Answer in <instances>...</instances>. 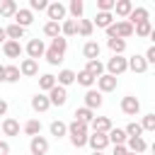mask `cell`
<instances>
[{"instance_id":"cell-1","label":"cell","mask_w":155,"mask_h":155,"mask_svg":"<svg viewBox=\"0 0 155 155\" xmlns=\"http://www.w3.org/2000/svg\"><path fill=\"white\" fill-rule=\"evenodd\" d=\"M65 48H68V39H63V36L51 39V46H46V51H44L46 63L48 65H58L63 61V56H65Z\"/></svg>"},{"instance_id":"cell-2","label":"cell","mask_w":155,"mask_h":155,"mask_svg":"<svg viewBox=\"0 0 155 155\" xmlns=\"http://www.w3.org/2000/svg\"><path fill=\"white\" fill-rule=\"evenodd\" d=\"M87 131H90V126H87V124H82V121H75V119H73V121L68 124L70 143H73L75 148H85V145H87V136H90Z\"/></svg>"},{"instance_id":"cell-3","label":"cell","mask_w":155,"mask_h":155,"mask_svg":"<svg viewBox=\"0 0 155 155\" xmlns=\"http://www.w3.org/2000/svg\"><path fill=\"white\" fill-rule=\"evenodd\" d=\"M104 31H107V36H109V39H124V41H126V39L133 34V27H131L126 19H119V22L109 24Z\"/></svg>"},{"instance_id":"cell-4","label":"cell","mask_w":155,"mask_h":155,"mask_svg":"<svg viewBox=\"0 0 155 155\" xmlns=\"http://www.w3.org/2000/svg\"><path fill=\"white\" fill-rule=\"evenodd\" d=\"M128 70V63H126V58L124 56H111L109 61H107V75H114V78H119L121 73H126Z\"/></svg>"},{"instance_id":"cell-5","label":"cell","mask_w":155,"mask_h":155,"mask_svg":"<svg viewBox=\"0 0 155 155\" xmlns=\"http://www.w3.org/2000/svg\"><path fill=\"white\" fill-rule=\"evenodd\" d=\"M46 15H48V22H58L61 24V19H65V15H68V10H65V5L63 2H48V7H46Z\"/></svg>"},{"instance_id":"cell-6","label":"cell","mask_w":155,"mask_h":155,"mask_svg":"<svg viewBox=\"0 0 155 155\" xmlns=\"http://www.w3.org/2000/svg\"><path fill=\"white\" fill-rule=\"evenodd\" d=\"M22 51H27V56H29L31 61H39V58L44 56V51H46V44H44L41 39H29V44H27Z\"/></svg>"},{"instance_id":"cell-7","label":"cell","mask_w":155,"mask_h":155,"mask_svg":"<svg viewBox=\"0 0 155 155\" xmlns=\"http://www.w3.org/2000/svg\"><path fill=\"white\" fill-rule=\"evenodd\" d=\"M94 82H97V92H99V94H104V92H114L116 85H119V80H116L114 75H107V73L99 75Z\"/></svg>"},{"instance_id":"cell-8","label":"cell","mask_w":155,"mask_h":155,"mask_svg":"<svg viewBox=\"0 0 155 155\" xmlns=\"http://www.w3.org/2000/svg\"><path fill=\"white\" fill-rule=\"evenodd\" d=\"M121 111H124L126 116H136V114L140 111V102H138V97H133V94L121 97Z\"/></svg>"},{"instance_id":"cell-9","label":"cell","mask_w":155,"mask_h":155,"mask_svg":"<svg viewBox=\"0 0 155 155\" xmlns=\"http://www.w3.org/2000/svg\"><path fill=\"white\" fill-rule=\"evenodd\" d=\"M46 97H48L51 107H63V104L68 102V90H65V87H61V85H56Z\"/></svg>"},{"instance_id":"cell-10","label":"cell","mask_w":155,"mask_h":155,"mask_svg":"<svg viewBox=\"0 0 155 155\" xmlns=\"http://www.w3.org/2000/svg\"><path fill=\"white\" fill-rule=\"evenodd\" d=\"M87 145L92 148V153H102L109 145V138H107V133H92V136H87Z\"/></svg>"},{"instance_id":"cell-11","label":"cell","mask_w":155,"mask_h":155,"mask_svg":"<svg viewBox=\"0 0 155 155\" xmlns=\"http://www.w3.org/2000/svg\"><path fill=\"white\" fill-rule=\"evenodd\" d=\"M29 153H31V155H46V153H48V140H46L44 136H34V138L29 140Z\"/></svg>"},{"instance_id":"cell-12","label":"cell","mask_w":155,"mask_h":155,"mask_svg":"<svg viewBox=\"0 0 155 155\" xmlns=\"http://www.w3.org/2000/svg\"><path fill=\"white\" fill-rule=\"evenodd\" d=\"M0 53H2V56H7V58H19V56H22V44H19V41H10V39H7V41L0 46Z\"/></svg>"},{"instance_id":"cell-13","label":"cell","mask_w":155,"mask_h":155,"mask_svg":"<svg viewBox=\"0 0 155 155\" xmlns=\"http://www.w3.org/2000/svg\"><path fill=\"white\" fill-rule=\"evenodd\" d=\"M90 128H92V133H109L114 126H111V119H107V116H94L92 124H90Z\"/></svg>"},{"instance_id":"cell-14","label":"cell","mask_w":155,"mask_h":155,"mask_svg":"<svg viewBox=\"0 0 155 155\" xmlns=\"http://www.w3.org/2000/svg\"><path fill=\"white\" fill-rule=\"evenodd\" d=\"M126 150H128V153H136V155H143V153L148 150V143H145L143 136H138V138H126Z\"/></svg>"},{"instance_id":"cell-15","label":"cell","mask_w":155,"mask_h":155,"mask_svg":"<svg viewBox=\"0 0 155 155\" xmlns=\"http://www.w3.org/2000/svg\"><path fill=\"white\" fill-rule=\"evenodd\" d=\"M12 19H15V24H19L22 29H27V27L34 22V12H29L27 7H19V10L15 12V17H12Z\"/></svg>"},{"instance_id":"cell-16","label":"cell","mask_w":155,"mask_h":155,"mask_svg":"<svg viewBox=\"0 0 155 155\" xmlns=\"http://www.w3.org/2000/svg\"><path fill=\"white\" fill-rule=\"evenodd\" d=\"M0 133H2V136H19V121L12 119V116L2 119V124H0Z\"/></svg>"},{"instance_id":"cell-17","label":"cell","mask_w":155,"mask_h":155,"mask_svg":"<svg viewBox=\"0 0 155 155\" xmlns=\"http://www.w3.org/2000/svg\"><path fill=\"white\" fill-rule=\"evenodd\" d=\"M17 68H19V75H24V78H34V75L39 73V63L31 61V58H24Z\"/></svg>"},{"instance_id":"cell-18","label":"cell","mask_w":155,"mask_h":155,"mask_svg":"<svg viewBox=\"0 0 155 155\" xmlns=\"http://www.w3.org/2000/svg\"><path fill=\"white\" fill-rule=\"evenodd\" d=\"M31 109H34V111H39V114L48 111V109H51V102H48V97H46L44 92L34 94V97H31Z\"/></svg>"},{"instance_id":"cell-19","label":"cell","mask_w":155,"mask_h":155,"mask_svg":"<svg viewBox=\"0 0 155 155\" xmlns=\"http://www.w3.org/2000/svg\"><path fill=\"white\" fill-rule=\"evenodd\" d=\"M102 102H104V99H102V94H99L97 90H87V92H85V107H87V109L94 111V109L102 107Z\"/></svg>"},{"instance_id":"cell-20","label":"cell","mask_w":155,"mask_h":155,"mask_svg":"<svg viewBox=\"0 0 155 155\" xmlns=\"http://www.w3.org/2000/svg\"><path fill=\"white\" fill-rule=\"evenodd\" d=\"M126 22L133 27V24H140V22H148V10L145 7H133L131 15L126 17Z\"/></svg>"},{"instance_id":"cell-21","label":"cell","mask_w":155,"mask_h":155,"mask_svg":"<svg viewBox=\"0 0 155 155\" xmlns=\"http://www.w3.org/2000/svg\"><path fill=\"white\" fill-rule=\"evenodd\" d=\"M99 51H102V46H99L97 41H87V44L82 46V56H85L87 61H97V58H99Z\"/></svg>"},{"instance_id":"cell-22","label":"cell","mask_w":155,"mask_h":155,"mask_svg":"<svg viewBox=\"0 0 155 155\" xmlns=\"http://www.w3.org/2000/svg\"><path fill=\"white\" fill-rule=\"evenodd\" d=\"M126 63H128V70H133V73H145L148 70V63L143 61V56H131V58H126Z\"/></svg>"},{"instance_id":"cell-23","label":"cell","mask_w":155,"mask_h":155,"mask_svg":"<svg viewBox=\"0 0 155 155\" xmlns=\"http://www.w3.org/2000/svg\"><path fill=\"white\" fill-rule=\"evenodd\" d=\"M73 82H75V70H70V68H63L56 78V85H61V87H68Z\"/></svg>"},{"instance_id":"cell-24","label":"cell","mask_w":155,"mask_h":155,"mask_svg":"<svg viewBox=\"0 0 155 155\" xmlns=\"http://www.w3.org/2000/svg\"><path fill=\"white\" fill-rule=\"evenodd\" d=\"M70 12V19H82V12H85V2L82 0H70V5L65 7Z\"/></svg>"},{"instance_id":"cell-25","label":"cell","mask_w":155,"mask_h":155,"mask_svg":"<svg viewBox=\"0 0 155 155\" xmlns=\"http://www.w3.org/2000/svg\"><path fill=\"white\" fill-rule=\"evenodd\" d=\"M131 10H133V2H131V0H116V2H114V12H116L119 17H124V19L131 15Z\"/></svg>"},{"instance_id":"cell-26","label":"cell","mask_w":155,"mask_h":155,"mask_svg":"<svg viewBox=\"0 0 155 155\" xmlns=\"http://www.w3.org/2000/svg\"><path fill=\"white\" fill-rule=\"evenodd\" d=\"M78 34V19H63L61 22V36H75Z\"/></svg>"},{"instance_id":"cell-27","label":"cell","mask_w":155,"mask_h":155,"mask_svg":"<svg viewBox=\"0 0 155 155\" xmlns=\"http://www.w3.org/2000/svg\"><path fill=\"white\" fill-rule=\"evenodd\" d=\"M85 73H90L94 80L99 78V75H104V63L97 58V61H87V65H85Z\"/></svg>"},{"instance_id":"cell-28","label":"cell","mask_w":155,"mask_h":155,"mask_svg":"<svg viewBox=\"0 0 155 155\" xmlns=\"http://www.w3.org/2000/svg\"><path fill=\"white\" fill-rule=\"evenodd\" d=\"M107 138H109V143L111 145H126V133H124V128H111L109 133H107Z\"/></svg>"},{"instance_id":"cell-29","label":"cell","mask_w":155,"mask_h":155,"mask_svg":"<svg viewBox=\"0 0 155 155\" xmlns=\"http://www.w3.org/2000/svg\"><path fill=\"white\" fill-rule=\"evenodd\" d=\"M92 24H97V27L107 29L109 24H114V15H111V12H97V15H94V19H92Z\"/></svg>"},{"instance_id":"cell-30","label":"cell","mask_w":155,"mask_h":155,"mask_svg":"<svg viewBox=\"0 0 155 155\" xmlns=\"http://www.w3.org/2000/svg\"><path fill=\"white\" fill-rule=\"evenodd\" d=\"M133 34L140 36V39L153 36V24H150V19H148V22H140V24H133Z\"/></svg>"},{"instance_id":"cell-31","label":"cell","mask_w":155,"mask_h":155,"mask_svg":"<svg viewBox=\"0 0 155 155\" xmlns=\"http://www.w3.org/2000/svg\"><path fill=\"white\" fill-rule=\"evenodd\" d=\"M5 36L10 39V41H19V39H24V29L19 27V24H10V27H5Z\"/></svg>"},{"instance_id":"cell-32","label":"cell","mask_w":155,"mask_h":155,"mask_svg":"<svg viewBox=\"0 0 155 155\" xmlns=\"http://www.w3.org/2000/svg\"><path fill=\"white\" fill-rule=\"evenodd\" d=\"M53 87H56V75L46 73V75L39 78V90H41V92H51Z\"/></svg>"},{"instance_id":"cell-33","label":"cell","mask_w":155,"mask_h":155,"mask_svg":"<svg viewBox=\"0 0 155 155\" xmlns=\"http://www.w3.org/2000/svg\"><path fill=\"white\" fill-rule=\"evenodd\" d=\"M92 119H94V111L92 109H87V107H80V109H75V121H82V124H92Z\"/></svg>"},{"instance_id":"cell-34","label":"cell","mask_w":155,"mask_h":155,"mask_svg":"<svg viewBox=\"0 0 155 155\" xmlns=\"http://www.w3.org/2000/svg\"><path fill=\"white\" fill-rule=\"evenodd\" d=\"M22 131H24L27 136H31V138H34V136H39V133H41V121H39V119H29V121L22 126Z\"/></svg>"},{"instance_id":"cell-35","label":"cell","mask_w":155,"mask_h":155,"mask_svg":"<svg viewBox=\"0 0 155 155\" xmlns=\"http://www.w3.org/2000/svg\"><path fill=\"white\" fill-rule=\"evenodd\" d=\"M17 10H19V5H17L15 0H5V2H0V15H2V17H15Z\"/></svg>"},{"instance_id":"cell-36","label":"cell","mask_w":155,"mask_h":155,"mask_svg":"<svg viewBox=\"0 0 155 155\" xmlns=\"http://www.w3.org/2000/svg\"><path fill=\"white\" fill-rule=\"evenodd\" d=\"M92 31H94V24H92V19H78V34L80 36H92Z\"/></svg>"},{"instance_id":"cell-37","label":"cell","mask_w":155,"mask_h":155,"mask_svg":"<svg viewBox=\"0 0 155 155\" xmlns=\"http://www.w3.org/2000/svg\"><path fill=\"white\" fill-rule=\"evenodd\" d=\"M107 46H109V51H111L114 56H121V53L126 51V41H124V39H109Z\"/></svg>"},{"instance_id":"cell-38","label":"cell","mask_w":155,"mask_h":155,"mask_svg":"<svg viewBox=\"0 0 155 155\" xmlns=\"http://www.w3.org/2000/svg\"><path fill=\"white\" fill-rule=\"evenodd\" d=\"M75 82H78V85H82V87H87V90H92V85H94V78H92L90 73L80 70V73H75Z\"/></svg>"},{"instance_id":"cell-39","label":"cell","mask_w":155,"mask_h":155,"mask_svg":"<svg viewBox=\"0 0 155 155\" xmlns=\"http://www.w3.org/2000/svg\"><path fill=\"white\" fill-rule=\"evenodd\" d=\"M44 34H46L48 39L61 36V24H58V22H46V24H44Z\"/></svg>"},{"instance_id":"cell-40","label":"cell","mask_w":155,"mask_h":155,"mask_svg":"<svg viewBox=\"0 0 155 155\" xmlns=\"http://www.w3.org/2000/svg\"><path fill=\"white\" fill-rule=\"evenodd\" d=\"M19 68L17 65H5V82H19Z\"/></svg>"},{"instance_id":"cell-41","label":"cell","mask_w":155,"mask_h":155,"mask_svg":"<svg viewBox=\"0 0 155 155\" xmlns=\"http://www.w3.org/2000/svg\"><path fill=\"white\" fill-rule=\"evenodd\" d=\"M51 136H56V138L68 136V124H63V121H53V124H51Z\"/></svg>"},{"instance_id":"cell-42","label":"cell","mask_w":155,"mask_h":155,"mask_svg":"<svg viewBox=\"0 0 155 155\" xmlns=\"http://www.w3.org/2000/svg\"><path fill=\"white\" fill-rule=\"evenodd\" d=\"M124 133L128 136V138H138V136H143V128H140V124H136V121H131L126 128H124Z\"/></svg>"},{"instance_id":"cell-43","label":"cell","mask_w":155,"mask_h":155,"mask_svg":"<svg viewBox=\"0 0 155 155\" xmlns=\"http://www.w3.org/2000/svg\"><path fill=\"white\" fill-rule=\"evenodd\" d=\"M140 128L143 131H155V114H145L143 121H140Z\"/></svg>"},{"instance_id":"cell-44","label":"cell","mask_w":155,"mask_h":155,"mask_svg":"<svg viewBox=\"0 0 155 155\" xmlns=\"http://www.w3.org/2000/svg\"><path fill=\"white\" fill-rule=\"evenodd\" d=\"M46 7H48L46 0H29V12H41V10H46Z\"/></svg>"},{"instance_id":"cell-45","label":"cell","mask_w":155,"mask_h":155,"mask_svg":"<svg viewBox=\"0 0 155 155\" xmlns=\"http://www.w3.org/2000/svg\"><path fill=\"white\" fill-rule=\"evenodd\" d=\"M116 0H97V12H111Z\"/></svg>"},{"instance_id":"cell-46","label":"cell","mask_w":155,"mask_h":155,"mask_svg":"<svg viewBox=\"0 0 155 155\" xmlns=\"http://www.w3.org/2000/svg\"><path fill=\"white\" fill-rule=\"evenodd\" d=\"M143 61L150 65V63H155V46H148V51H145V56H143Z\"/></svg>"},{"instance_id":"cell-47","label":"cell","mask_w":155,"mask_h":155,"mask_svg":"<svg viewBox=\"0 0 155 155\" xmlns=\"http://www.w3.org/2000/svg\"><path fill=\"white\" fill-rule=\"evenodd\" d=\"M0 155H10V143L7 140H0Z\"/></svg>"},{"instance_id":"cell-48","label":"cell","mask_w":155,"mask_h":155,"mask_svg":"<svg viewBox=\"0 0 155 155\" xmlns=\"http://www.w3.org/2000/svg\"><path fill=\"white\" fill-rule=\"evenodd\" d=\"M114 155H128L126 145H114Z\"/></svg>"},{"instance_id":"cell-49","label":"cell","mask_w":155,"mask_h":155,"mask_svg":"<svg viewBox=\"0 0 155 155\" xmlns=\"http://www.w3.org/2000/svg\"><path fill=\"white\" fill-rule=\"evenodd\" d=\"M5 114H7V102L0 99V116H5Z\"/></svg>"},{"instance_id":"cell-50","label":"cell","mask_w":155,"mask_h":155,"mask_svg":"<svg viewBox=\"0 0 155 155\" xmlns=\"http://www.w3.org/2000/svg\"><path fill=\"white\" fill-rule=\"evenodd\" d=\"M0 41H2V44L7 41V36H5V29H2V27H0Z\"/></svg>"},{"instance_id":"cell-51","label":"cell","mask_w":155,"mask_h":155,"mask_svg":"<svg viewBox=\"0 0 155 155\" xmlns=\"http://www.w3.org/2000/svg\"><path fill=\"white\" fill-rule=\"evenodd\" d=\"M5 80V65H0V82Z\"/></svg>"},{"instance_id":"cell-52","label":"cell","mask_w":155,"mask_h":155,"mask_svg":"<svg viewBox=\"0 0 155 155\" xmlns=\"http://www.w3.org/2000/svg\"><path fill=\"white\" fill-rule=\"evenodd\" d=\"M92 155H104V153H92Z\"/></svg>"},{"instance_id":"cell-53","label":"cell","mask_w":155,"mask_h":155,"mask_svg":"<svg viewBox=\"0 0 155 155\" xmlns=\"http://www.w3.org/2000/svg\"><path fill=\"white\" fill-rule=\"evenodd\" d=\"M128 155H136V153H128Z\"/></svg>"}]
</instances>
